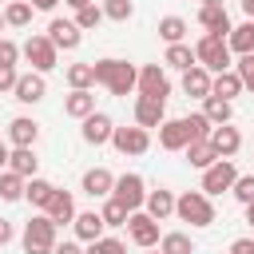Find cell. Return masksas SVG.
Wrapping results in <instances>:
<instances>
[{
  "label": "cell",
  "mask_w": 254,
  "mask_h": 254,
  "mask_svg": "<svg viewBox=\"0 0 254 254\" xmlns=\"http://www.w3.org/2000/svg\"><path fill=\"white\" fill-rule=\"evenodd\" d=\"M44 95H48V83H44L40 71H20V75H16L12 99H20V103H40Z\"/></svg>",
  "instance_id": "13"
},
{
  "label": "cell",
  "mask_w": 254,
  "mask_h": 254,
  "mask_svg": "<svg viewBox=\"0 0 254 254\" xmlns=\"http://www.w3.org/2000/svg\"><path fill=\"white\" fill-rule=\"evenodd\" d=\"M99 8H103V20H119V24H123V20H131V12H135V4H131V0H103Z\"/></svg>",
  "instance_id": "39"
},
{
  "label": "cell",
  "mask_w": 254,
  "mask_h": 254,
  "mask_svg": "<svg viewBox=\"0 0 254 254\" xmlns=\"http://www.w3.org/2000/svg\"><path fill=\"white\" fill-rule=\"evenodd\" d=\"M83 254H127V246H123L119 238H107V234H103V238L87 242V250H83Z\"/></svg>",
  "instance_id": "41"
},
{
  "label": "cell",
  "mask_w": 254,
  "mask_h": 254,
  "mask_svg": "<svg viewBox=\"0 0 254 254\" xmlns=\"http://www.w3.org/2000/svg\"><path fill=\"white\" fill-rule=\"evenodd\" d=\"M226 48H230L234 56H246V52H254V20H246V24L230 28V32H226Z\"/></svg>",
  "instance_id": "27"
},
{
  "label": "cell",
  "mask_w": 254,
  "mask_h": 254,
  "mask_svg": "<svg viewBox=\"0 0 254 254\" xmlns=\"http://www.w3.org/2000/svg\"><path fill=\"white\" fill-rule=\"evenodd\" d=\"M143 206H147V214L155 218V222H163V218H171L175 214V194L171 190H147V198H143Z\"/></svg>",
  "instance_id": "25"
},
{
  "label": "cell",
  "mask_w": 254,
  "mask_h": 254,
  "mask_svg": "<svg viewBox=\"0 0 254 254\" xmlns=\"http://www.w3.org/2000/svg\"><path fill=\"white\" fill-rule=\"evenodd\" d=\"M99 218H103V226H127V210L107 194L103 198V206H99Z\"/></svg>",
  "instance_id": "38"
},
{
  "label": "cell",
  "mask_w": 254,
  "mask_h": 254,
  "mask_svg": "<svg viewBox=\"0 0 254 254\" xmlns=\"http://www.w3.org/2000/svg\"><path fill=\"white\" fill-rule=\"evenodd\" d=\"M103 24V8L91 0V4H83V8H75V28L79 32H91V28H99Z\"/></svg>",
  "instance_id": "35"
},
{
  "label": "cell",
  "mask_w": 254,
  "mask_h": 254,
  "mask_svg": "<svg viewBox=\"0 0 254 254\" xmlns=\"http://www.w3.org/2000/svg\"><path fill=\"white\" fill-rule=\"evenodd\" d=\"M230 194L246 206V202H254V175H238L234 179V187H230Z\"/></svg>",
  "instance_id": "42"
},
{
  "label": "cell",
  "mask_w": 254,
  "mask_h": 254,
  "mask_svg": "<svg viewBox=\"0 0 254 254\" xmlns=\"http://www.w3.org/2000/svg\"><path fill=\"white\" fill-rule=\"evenodd\" d=\"M163 64H167V67H179V71H187V67H194L198 60H194V48H190V44H167V56H163Z\"/></svg>",
  "instance_id": "29"
},
{
  "label": "cell",
  "mask_w": 254,
  "mask_h": 254,
  "mask_svg": "<svg viewBox=\"0 0 254 254\" xmlns=\"http://www.w3.org/2000/svg\"><path fill=\"white\" fill-rule=\"evenodd\" d=\"M159 36H163L167 44H183V36H187V20H183V16H163V20H159Z\"/></svg>",
  "instance_id": "36"
},
{
  "label": "cell",
  "mask_w": 254,
  "mask_h": 254,
  "mask_svg": "<svg viewBox=\"0 0 254 254\" xmlns=\"http://www.w3.org/2000/svg\"><path fill=\"white\" fill-rule=\"evenodd\" d=\"M71 226H75V238L79 242H95V238H103V218H99V210H75V218H71Z\"/></svg>",
  "instance_id": "20"
},
{
  "label": "cell",
  "mask_w": 254,
  "mask_h": 254,
  "mask_svg": "<svg viewBox=\"0 0 254 254\" xmlns=\"http://www.w3.org/2000/svg\"><path fill=\"white\" fill-rule=\"evenodd\" d=\"M24 183H28V179H20L16 171L4 167V171H0V198H4V202H20V198H24Z\"/></svg>",
  "instance_id": "33"
},
{
  "label": "cell",
  "mask_w": 254,
  "mask_h": 254,
  "mask_svg": "<svg viewBox=\"0 0 254 254\" xmlns=\"http://www.w3.org/2000/svg\"><path fill=\"white\" fill-rule=\"evenodd\" d=\"M151 254H163V250H155V246H151Z\"/></svg>",
  "instance_id": "56"
},
{
  "label": "cell",
  "mask_w": 254,
  "mask_h": 254,
  "mask_svg": "<svg viewBox=\"0 0 254 254\" xmlns=\"http://www.w3.org/2000/svg\"><path fill=\"white\" fill-rule=\"evenodd\" d=\"M198 24H202L210 36H222V40H226V32L234 28L230 16H226V4H202V8H198Z\"/></svg>",
  "instance_id": "16"
},
{
  "label": "cell",
  "mask_w": 254,
  "mask_h": 254,
  "mask_svg": "<svg viewBox=\"0 0 254 254\" xmlns=\"http://www.w3.org/2000/svg\"><path fill=\"white\" fill-rule=\"evenodd\" d=\"M183 151H187V163H190V167H198V171H206V167L218 159V155H214V147H210L206 139H194V143H187Z\"/></svg>",
  "instance_id": "30"
},
{
  "label": "cell",
  "mask_w": 254,
  "mask_h": 254,
  "mask_svg": "<svg viewBox=\"0 0 254 254\" xmlns=\"http://www.w3.org/2000/svg\"><path fill=\"white\" fill-rule=\"evenodd\" d=\"M242 91H246V87H242V79H238L234 67L210 75V95H218V99H234V95H242Z\"/></svg>",
  "instance_id": "24"
},
{
  "label": "cell",
  "mask_w": 254,
  "mask_h": 254,
  "mask_svg": "<svg viewBox=\"0 0 254 254\" xmlns=\"http://www.w3.org/2000/svg\"><path fill=\"white\" fill-rule=\"evenodd\" d=\"M52 254H83V246H79V242H56Z\"/></svg>",
  "instance_id": "47"
},
{
  "label": "cell",
  "mask_w": 254,
  "mask_h": 254,
  "mask_svg": "<svg viewBox=\"0 0 254 254\" xmlns=\"http://www.w3.org/2000/svg\"><path fill=\"white\" fill-rule=\"evenodd\" d=\"M67 8H83V4H91V0H64Z\"/></svg>",
  "instance_id": "53"
},
{
  "label": "cell",
  "mask_w": 254,
  "mask_h": 254,
  "mask_svg": "<svg viewBox=\"0 0 254 254\" xmlns=\"http://www.w3.org/2000/svg\"><path fill=\"white\" fill-rule=\"evenodd\" d=\"M246 222H250V230H254V202H246Z\"/></svg>",
  "instance_id": "52"
},
{
  "label": "cell",
  "mask_w": 254,
  "mask_h": 254,
  "mask_svg": "<svg viewBox=\"0 0 254 254\" xmlns=\"http://www.w3.org/2000/svg\"><path fill=\"white\" fill-rule=\"evenodd\" d=\"M230 254H254V238H234L230 242Z\"/></svg>",
  "instance_id": "46"
},
{
  "label": "cell",
  "mask_w": 254,
  "mask_h": 254,
  "mask_svg": "<svg viewBox=\"0 0 254 254\" xmlns=\"http://www.w3.org/2000/svg\"><path fill=\"white\" fill-rule=\"evenodd\" d=\"M8 242H12V222L0 218V246H8Z\"/></svg>",
  "instance_id": "48"
},
{
  "label": "cell",
  "mask_w": 254,
  "mask_h": 254,
  "mask_svg": "<svg viewBox=\"0 0 254 254\" xmlns=\"http://www.w3.org/2000/svg\"><path fill=\"white\" fill-rule=\"evenodd\" d=\"M24 254H52L56 250V222L48 214H32L24 222Z\"/></svg>",
  "instance_id": "2"
},
{
  "label": "cell",
  "mask_w": 254,
  "mask_h": 254,
  "mask_svg": "<svg viewBox=\"0 0 254 254\" xmlns=\"http://www.w3.org/2000/svg\"><path fill=\"white\" fill-rule=\"evenodd\" d=\"M159 250H163V254H194V242H190V234L171 230V234L159 238Z\"/></svg>",
  "instance_id": "34"
},
{
  "label": "cell",
  "mask_w": 254,
  "mask_h": 254,
  "mask_svg": "<svg viewBox=\"0 0 254 254\" xmlns=\"http://www.w3.org/2000/svg\"><path fill=\"white\" fill-rule=\"evenodd\" d=\"M135 87H139V95H147V99H163V103H167V95H171V79H167V71H163L159 64L139 67Z\"/></svg>",
  "instance_id": "9"
},
{
  "label": "cell",
  "mask_w": 254,
  "mask_h": 254,
  "mask_svg": "<svg viewBox=\"0 0 254 254\" xmlns=\"http://www.w3.org/2000/svg\"><path fill=\"white\" fill-rule=\"evenodd\" d=\"M4 167H8V147L0 143V171H4Z\"/></svg>",
  "instance_id": "51"
},
{
  "label": "cell",
  "mask_w": 254,
  "mask_h": 254,
  "mask_svg": "<svg viewBox=\"0 0 254 254\" xmlns=\"http://www.w3.org/2000/svg\"><path fill=\"white\" fill-rule=\"evenodd\" d=\"M28 4H32V8H36V12H52V8H56V4H60V0H28Z\"/></svg>",
  "instance_id": "49"
},
{
  "label": "cell",
  "mask_w": 254,
  "mask_h": 254,
  "mask_svg": "<svg viewBox=\"0 0 254 254\" xmlns=\"http://www.w3.org/2000/svg\"><path fill=\"white\" fill-rule=\"evenodd\" d=\"M202 4H226V0H202Z\"/></svg>",
  "instance_id": "55"
},
{
  "label": "cell",
  "mask_w": 254,
  "mask_h": 254,
  "mask_svg": "<svg viewBox=\"0 0 254 254\" xmlns=\"http://www.w3.org/2000/svg\"><path fill=\"white\" fill-rule=\"evenodd\" d=\"M206 143L214 147V155H218V159H234V155H238V147H242V135H238V127L218 123V127H210Z\"/></svg>",
  "instance_id": "12"
},
{
  "label": "cell",
  "mask_w": 254,
  "mask_h": 254,
  "mask_svg": "<svg viewBox=\"0 0 254 254\" xmlns=\"http://www.w3.org/2000/svg\"><path fill=\"white\" fill-rule=\"evenodd\" d=\"M234 71H238V79H242V87H246V91H254V52H246V56H238V64H234Z\"/></svg>",
  "instance_id": "43"
},
{
  "label": "cell",
  "mask_w": 254,
  "mask_h": 254,
  "mask_svg": "<svg viewBox=\"0 0 254 254\" xmlns=\"http://www.w3.org/2000/svg\"><path fill=\"white\" fill-rule=\"evenodd\" d=\"M52 190H56V187H52L48 179H40V175H32V179L24 183V198H28L32 206H40V210L48 206V198H52Z\"/></svg>",
  "instance_id": "31"
},
{
  "label": "cell",
  "mask_w": 254,
  "mask_h": 254,
  "mask_svg": "<svg viewBox=\"0 0 254 254\" xmlns=\"http://www.w3.org/2000/svg\"><path fill=\"white\" fill-rule=\"evenodd\" d=\"M183 91L194 95V99H206V95H210V71H206L202 64L187 67V71H183Z\"/></svg>",
  "instance_id": "23"
},
{
  "label": "cell",
  "mask_w": 254,
  "mask_h": 254,
  "mask_svg": "<svg viewBox=\"0 0 254 254\" xmlns=\"http://www.w3.org/2000/svg\"><path fill=\"white\" fill-rule=\"evenodd\" d=\"M4 28H8V24H4V12H0V32H4Z\"/></svg>",
  "instance_id": "54"
},
{
  "label": "cell",
  "mask_w": 254,
  "mask_h": 254,
  "mask_svg": "<svg viewBox=\"0 0 254 254\" xmlns=\"http://www.w3.org/2000/svg\"><path fill=\"white\" fill-rule=\"evenodd\" d=\"M8 139H12V147H36V139H40V123L28 119V115H16V119L8 123Z\"/></svg>",
  "instance_id": "21"
},
{
  "label": "cell",
  "mask_w": 254,
  "mask_h": 254,
  "mask_svg": "<svg viewBox=\"0 0 254 254\" xmlns=\"http://www.w3.org/2000/svg\"><path fill=\"white\" fill-rule=\"evenodd\" d=\"M163 119H167V103H163V99H147V95L135 99V123H139V127L151 131V127H159Z\"/></svg>",
  "instance_id": "18"
},
{
  "label": "cell",
  "mask_w": 254,
  "mask_h": 254,
  "mask_svg": "<svg viewBox=\"0 0 254 254\" xmlns=\"http://www.w3.org/2000/svg\"><path fill=\"white\" fill-rule=\"evenodd\" d=\"M202 115L218 127V123H230V115H234V107H230V99H218V95H206L202 99Z\"/></svg>",
  "instance_id": "32"
},
{
  "label": "cell",
  "mask_w": 254,
  "mask_h": 254,
  "mask_svg": "<svg viewBox=\"0 0 254 254\" xmlns=\"http://www.w3.org/2000/svg\"><path fill=\"white\" fill-rule=\"evenodd\" d=\"M95 111V95H91V87H71V95L64 99V115H71V119H87Z\"/></svg>",
  "instance_id": "22"
},
{
  "label": "cell",
  "mask_w": 254,
  "mask_h": 254,
  "mask_svg": "<svg viewBox=\"0 0 254 254\" xmlns=\"http://www.w3.org/2000/svg\"><path fill=\"white\" fill-rule=\"evenodd\" d=\"M175 214H179L183 222H190V226H210V222H214V202H210V194H202V190H187V194L175 198Z\"/></svg>",
  "instance_id": "3"
},
{
  "label": "cell",
  "mask_w": 254,
  "mask_h": 254,
  "mask_svg": "<svg viewBox=\"0 0 254 254\" xmlns=\"http://www.w3.org/2000/svg\"><path fill=\"white\" fill-rule=\"evenodd\" d=\"M16 60H20V44L0 40V64H12V67H16Z\"/></svg>",
  "instance_id": "44"
},
{
  "label": "cell",
  "mask_w": 254,
  "mask_h": 254,
  "mask_svg": "<svg viewBox=\"0 0 254 254\" xmlns=\"http://www.w3.org/2000/svg\"><path fill=\"white\" fill-rule=\"evenodd\" d=\"M83 127H79V135H83V143H91V147H103V143H111V131H115V123H111V115L107 111H91L87 119H79Z\"/></svg>",
  "instance_id": "11"
},
{
  "label": "cell",
  "mask_w": 254,
  "mask_h": 254,
  "mask_svg": "<svg viewBox=\"0 0 254 254\" xmlns=\"http://www.w3.org/2000/svg\"><path fill=\"white\" fill-rule=\"evenodd\" d=\"M32 16H36V8L28 0H8V8H4V24L8 28H28Z\"/></svg>",
  "instance_id": "28"
},
{
  "label": "cell",
  "mask_w": 254,
  "mask_h": 254,
  "mask_svg": "<svg viewBox=\"0 0 254 254\" xmlns=\"http://www.w3.org/2000/svg\"><path fill=\"white\" fill-rule=\"evenodd\" d=\"M183 119H187V131H190V143H194V139H206V135H210V127H214V123H210V119H206L202 111H194V115H183Z\"/></svg>",
  "instance_id": "40"
},
{
  "label": "cell",
  "mask_w": 254,
  "mask_h": 254,
  "mask_svg": "<svg viewBox=\"0 0 254 254\" xmlns=\"http://www.w3.org/2000/svg\"><path fill=\"white\" fill-rule=\"evenodd\" d=\"M111 143H115V151L119 155H143L147 147H151V131L147 127H115L111 131Z\"/></svg>",
  "instance_id": "10"
},
{
  "label": "cell",
  "mask_w": 254,
  "mask_h": 254,
  "mask_svg": "<svg viewBox=\"0 0 254 254\" xmlns=\"http://www.w3.org/2000/svg\"><path fill=\"white\" fill-rule=\"evenodd\" d=\"M234 179H238V167H234L230 159H214V163L202 171V194H222V190L234 187Z\"/></svg>",
  "instance_id": "7"
},
{
  "label": "cell",
  "mask_w": 254,
  "mask_h": 254,
  "mask_svg": "<svg viewBox=\"0 0 254 254\" xmlns=\"http://www.w3.org/2000/svg\"><path fill=\"white\" fill-rule=\"evenodd\" d=\"M127 234H131V242L135 246H143V250H151V246H159V222L147 214V210H131L127 214Z\"/></svg>",
  "instance_id": "8"
},
{
  "label": "cell",
  "mask_w": 254,
  "mask_h": 254,
  "mask_svg": "<svg viewBox=\"0 0 254 254\" xmlns=\"http://www.w3.org/2000/svg\"><path fill=\"white\" fill-rule=\"evenodd\" d=\"M194 60H198L210 75H218V71L234 67V64H230V48H226V40H222V36H210V32L194 44Z\"/></svg>",
  "instance_id": "4"
},
{
  "label": "cell",
  "mask_w": 254,
  "mask_h": 254,
  "mask_svg": "<svg viewBox=\"0 0 254 254\" xmlns=\"http://www.w3.org/2000/svg\"><path fill=\"white\" fill-rule=\"evenodd\" d=\"M64 75H67V87H95V67L91 64H71Z\"/></svg>",
  "instance_id": "37"
},
{
  "label": "cell",
  "mask_w": 254,
  "mask_h": 254,
  "mask_svg": "<svg viewBox=\"0 0 254 254\" xmlns=\"http://www.w3.org/2000/svg\"><path fill=\"white\" fill-rule=\"evenodd\" d=\"M187 143H190L187 119H163V123H159V147H163V151H183Z\"/></svg>",
  "instance_id": "15"
},
{
  "label": "cell",
  "mask_w": 254,
  "mask_h": 254,
  "mask_svg": "<svg viewBox=\"0 0 254 254\" xmlns=\"http://www.w3.org/2000/svg\"><path fill=\"white\" fill-rule=\"evenodd\" d=\"M16 75H20V71H16V67H12V64H0V95H4V91H12V87H16Z\"/></svg>",
  "instance_id": "45"
},
{
  "label": "cell",
  "mask_w": 254,
  "mask_h": 254,
  "mask_svg": "<svg viewBox=\"0 0 254 254\" xmlns=\"http://www.w3.org/2000/svg\"><path fill=\"white\" fill-rule=\"evenodd\" d=\"M91 67H95V83H103L111 95H127V91H135V79H139V71H135L127 60H115V56H107V60H95Z\"/></svg>",
  "instance_id": "1"
},
{
  "label": "cell",
  "mask_w": 254,
  "mask_h": 254,
  "mask_svg": "<svg viewBox=\"0 0 254 254\" xmlns=\"http://www.w3.org/2000/svg\"><path fill=\"white\" fill-rule=\"evenodd\" d=\"M111 198L131 214V210H139L143 206V198H147V183H143V175H135V171H127V175H119L115 179V187H111Z\"/></svg>",
  "instance_id": "6"
},
{
  "label": "cell",
  "mask_w": 254,
  "mask_h": 254,
  "mask_svg": "<svg viewBox=\"0 0 254 254\" xmlns=\"http://www.w3.org/2000/svg\"><path fill=\"white\" fill-rule=\"evenodd\" d=\"M48 40L56 44V52H75L79 40H83V32L75 28V20H52L48 24Z\"/></svg>",
  "instance_id": "14"
},
{
  "label": "cell",
  "mask_w": 254,
  "mask_h": 254,
  "mask_svg": "<svg viewBox=\"0 0 254 254\" xmlns=\"http://www.w3.org/2000/svg\"><path fill=\"white\" fill-rule=\"evenodd\" d=\"M36 167H40V159H36L32 147H12V151H8V171H16L20 179H32Z\"/></svg>",
  "instance_id": "26"
},
{
  "label": "cell",
  "mask_w": 254,
  "mask_h": 254,
  "mask_svg": "<svg viewBox=\"0 0 254 254\" xmlns=\"http://www.w3.org/2000/svg\"><path fill=\"white\" fill-rule=\"evenodd\" d=\"M44 214L56 222V226H64V222H71L75 218V198L67 194V190H52V198H48V206H44Z\"/></svg>",
  "instance_id": "19"
},
{
  "label": "cell",
  "mask_w": 254,
  "mask_h": 254,
  "mask_svg": "<svg viewBox=\"0 0 254 254\" xmlns=\"http://www.w3.org/2000/svg\"><path fill=\"white\" fill-rule=\"evenodd\" d=\"M242 12H246V20H254V0H242Z\"/></svg>",
  "instance_id": "50"
},
{
  "label": "cell",
  "mask_w": 254,
  "mask_h": 254,
  "mask_svg": "<svg viewBox=\"0 0 254 254\" xmlns=\"http://www.w3.org/2000/svg\"><path fill=\"white\" fill-rule=\"evenodd\" d=\"M20 56L32 64V71H52L56 64H60V52H56V44L48 40V36H28L24 44H20Z\"/></svg>",
  "instance_id": "5"
},
{
  "label": "cell",
  "mask_w": 254,
  "mask_h": 254,
  "mask_svg": "<svg viewBox=\"0 0 254 254\" xmlns=\"http://www.w3.org/2000/svg\"><path fill=\"white\" fill-rule=\"evenodd\" d=\"M79 187H83V194H91V198H107L111 187H115V175H111L107 167H91V171H83Z\"/></svg>",
  "instance_id": "17"
}]
</instances>
